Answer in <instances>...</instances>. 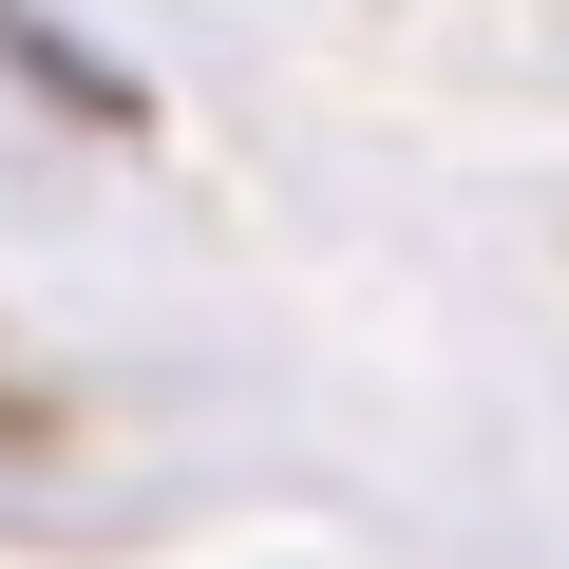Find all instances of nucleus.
Masks as SVG:
<instances>
[{
    "label": "nucleus",
    "instance_id": "1",
    "mask_svg": "<svg viewBox=\"0 0 569 569\" xmlns=\"http://www.w3.org/2000/svg\"><path fill=\"white\" fill-rule=\"evenodd\" d=\"M0 77L58 96V114H96V133H152V77H133V58H96L77 20H39V0H0Z\"/></svg>",
    "mask_w": 569,
    "mask_h": 569
}]
</instances>
